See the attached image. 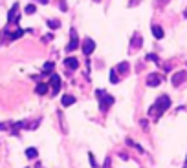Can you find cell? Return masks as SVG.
Returning a JSON list of instances; mask_svg holds the SVG:
<instances>
[{
    "mask_svg": "<svg viewBox=\"0 0 187 168\" xmlns=\"http://www.w3.org/2000/svg\"><path fill=\"white\" fill-rule=\"evenodd\" d=\"M185 79H187V71H178V73H174V75H172L171 82H172V86H176V88H178V86L184 82Z\"/></svg>",
    "mask_w": 187,
    "mask_h": 168,
    "instance_id": "6",
    "label": "cell"
},
{
    "mask_svg": "<svg viewBox=\"0 0 187 168\" xmlns=\"http://www.w3.org/2000/svg\"><path fill=\"white\" fill-rule=\"evenodd\" d=\"M162 75L160 73H150L149 77H147V86H150V88H156V86H160L162 84Z\"/></svg>",
    "mask_w": 187,
    "mask_h": 168,
    "instance_id": "4",
    "label": "cell"
},
{
    "mask_svg": "<svg viewBox=\"0 0 187 168\" xmlns=\"http://www.w3.org/2000/svg\"><path fill=\"white\" fill-rule=\"evenodd\" d=\"M22 35H24V29H17L15 33H11V35H9V40H17V39H20Z\"/></svg>",
    "mask_w": 187,
    "mask_h": 168,
    "instance_id": "18",
    "label": "cell"
},
{
    "mask_svg": "<svg viewBox=\"0 0 187 168\" xmlns=\"http://www.w3.org/2000/svg\"><path fill=\"white\" fill-rule=\"evenodd\" d=\"M53 68H55V64L50 61V62H46L44 66H42V73H46V75H48V73H51V71H53Z\"/></svg>",
    "mask_w": 187,
    "mask_h": 168,
    "instance_id": "15",
    "label": "cell"
},
{
    "mask_svg": "<svg viewBox=\"0 0 187 168\" xmlns=\"http://www.w3.org/2000/svg\"><path fill=\"white\" fill-rule=\"evenodd\" d=\"M7 20L9 22H19V4H13V7L7 13Z\"/></svg>",
    "mask_w": 187,
    "mask_h": 168,
    "instance_id": "8",
    "label": "cell"
},
{
    "mask_svg": "<svg viewBox=\"0 0 187 168\" xmlns=\"http://www.w3.org/2000/svg\"><path fill=\"white\" fill-rule=\"evenodd\" d=\"M150 29H152V35H154L156 39H163V35H165V33H163V29H162L158 24H152V27H150Z\"/></svg>",
    "mask_w": 187,
    "mask_h": 168,
    "instance_id": "11",
    "label": "cell"
},
{
    "mask_svg": "<svg viewBox=\"0 0 187 168\" xmlns=\"http://www.w3.org/2000/svg\"><path fill=\"white\" fill-rule=\"evenodd\" d=\"M127 145H128V146H134L136 150H140V152H143V148L140 146V145H136V143H134L132 139H127Z\"/></svg>",
    "mask_w": 187,
    "mask_h": 168,
    "instance_id": "21",
    "label": "cell"
},
{
    "mask_svg": "<svg viewBox=\"0 0 187 168\" xmlns=\"http://www.w3.org/2000/svg\"><path fill=\"white\" fill-rule=\"evenodd\" d=\"M46 24H48L50 29H59V27H61V22L59 20H48Z\"/></svg>",
    "mask_w": 187,
    "mask_h": 168,
    "instance_id": "20",
    "label": "cell"
},
{
    "mask_svg": "<svg viewBox=\"0 0 187 168\" xmlns=\"http://www.w3.org/2000/svg\"><path fill=\"white\" fill-rule=\"evenodd\" d=\"M61 104H62V106H72V104H75V97H73V95H62Z\"/></svg>",
    "mask_w": 187,
    "mask_h": 168,
    "instance_id": "12",
    "label": "cell"
},
{
    "mask_svg": "<svg viewBox=\"0 0 187 168\" xmlns=\"http://www.w3.org/2000/svg\"><path fill=\"white\" fill-rule=\"evenodd\" d=\"M64 66H66L68 69H77V68H79V61H77L75 57H68V59L64 61Z\"/></svg>",
    "mask_w": 187,
    "mask_h": 168,
    "instance_id": "9",
    "label": "cell"
},
{
    "mask_svg": "<svg viewBox=\"0 0 187 168\" xmlns=\"http://www.w3.org/2000/svg\"><path fill=\"white\" fill-rule=\"evenodd\" d=\"M96 2H99V0H96Z\"/></svg>",
    "mask_w": 187,
    "mask_h": 168,
    "instance_id": "28",
    "label": "cell"
},
{
    "mask_svg": "<svg viewBox=\"0 0 187 168\" xmlns=\"http://www.w3.org/2000/svg\"><path fill=\"white\" fill-rule=\"evenodd\" d=\"M77 46H79V37H77V31L75 29H70V42H68V46H66V51H73V49H77Z\"/></svg>",
    "mask_w": 187,
    "mask_h": 168,
    "instance_id": "3",
    "label": "cell"
},
{
    "mask_svg": "<svg viewBox=\"0 0 187 168\" xmlns=\"http://www.w3.org/2000/svg\"><path fill=\"white\" fill-rule=\"evenodd\" d=\"M140 48H141V35L134 33V37L130 40V49H140Z\"/></svg>",
    "mask_w": 187,
    "mask_h": 168,
    "instance_id": "10",
    "label": "cell"
},
{
    "mask_svg": "<svg viewBox=\"0 0 187 168\" xmlns=\"http://www.w3.org/2000/svg\"><path fill=\"white\" fill-rule=\"evenodd\" d=\"M0 130H6V124H0Z\"/></svg>",
    "mask_w": 187,
    "mask_h": 168,
    "instance_id": "26",
    "label": "cell"
},
{
    "mask_svg": "<svg viewBox=\"0 0 187 168\" xmlns=\"http://www.w3.org/2000/svg\"><path fill=\"white\" fill-rule=\"evenodd\" d=\"M50 86L53 88V93H57V91L61 90V77L55 75V73H51V77H50Z\"/></svg>",
    "mask_w": 187,
    "mask_h": 168,
    "instance_id": "7",
    "label": "cell"
},
{
    "mask_svg": "<svg viewBox=\"0 0 187 168\" xmlns=\"http://www.w3.org/2000/svg\"><path fill=\"white\" fill-rule=\"evenodd\" d=\"M128 68H130V66H128V62H119L118 66H116V69H118V71H119L121 75L128 73Z\"/></svg>",
    "mask_w": 187,
    "mask_h": 168,
    "instance_id": "14",
    "label": "cell"
},
{
    "mask_svg": "<svg viewBox=\"0 0 187 168\" xmlns=\"http://www.w3.org/2000/svg\"><path fill=\"white\" fill-rule=\"evenodd\" d=\"M59 7H61V11H66V4H64V2H61V4H59Z\"/></svg>",
    "mask_w": 187,
    "mask_h": 168,
    "instance_id": "25",
    "label": "cell"
},
{
    "mask_svg": "<svg viewBox=\"0 0 187 168\" xmlns=\"http://www.w3.org/2000/svg\"><path fill=\"white\" fill-rule=\"evenodd\" d=\"M169 108H171V99H169V95H162V97H158V101H156L154 104L149 108V115L154 117V119H158L162 113H165Z\"/></svg>",
    "mask_w": 187,
    "mask_h": 168,
    "instance_id": "1",
    "label": "cell"
},
{
    "mask_svg": "<svg viewBox=\"0 0 187 168\" xmlns=\"http://www.w3.org/2000/svg\"><path fill=\"white\" fill-rule=\"evenodd\" d=\"M94 49H96V42L92 40V39H84V40H83V53H84V55H86V57L92 55Z\"/></svg>",
    "mask_w": 187,
    "mask_h": 168,
    "instance_id": "5",
    "label": "cell"
},
{
    "mask_svg": "<svg viewBox=\"0 0 187 168\" xmlns=\"http://www.w3.org/2000/svg\"><path fill=\"white\" fill-rule=\"evenodd\" d=\"M110 82H112V84H118V82H119V75H118L116 68H114V69H110Z\"/></svg>",
    "mask_w": 187,
    "mask_h": 168,
    "instance_id": "17",
    "label": "cell"
},
{
    "mask_svg": "<svg viewBox=\"0 0 187 168\" xmlns=\"http://www.w3.org/2000/svg\"><path fill=\"white\" fill-rule=\"evenodd\" d=\"M114 103H116V99L112 95H106L105 93V95L99 97V108H101V111H108V108L114 104Z\"/></svg>",
    "mask_w": 187,
    "mask_h": 168,
    "instance_id": "2",
    "label": "cell"
},
{
    "mask_svg": "<svg viewBox=\"0 0 187 168\" xmlns=\"http://www.w3.org/2000/svg\"><path fill=\"white\" fill-rule=\"evenodd\" d=\"M37 155H39V152H37L35 148H28V150H26V157H28V159H37Z\"/></svg>",
    "mask_w": 187,
    "mask_h": 168,
    "instance_id": "16",
    "label": "cell"
},
{
    "mask_svg": "<svg viewBox=\"0 0 187 168\" xmlns=\"http://www.w3.org/2000/svg\"><path fill=\"white\" fill-rule=\"evenodd\" d=\"M48 88H50V86H48L46 82H41V84H37L35 91H37L39 95H46V93H48Z\"/></svg>",
    "mask_w": 187,
    "mask_h": 168,
    "instance_id": "13",
    "label": "cell"
},
{
    "mask_svg": "<svg viewBox=\"0 0 187 168\" xmlns=\"http://www.w3.org/2000/svg\"><path fill=\"white\" fill-rule=\"evenodd\" d=\"M147 59H149V61H154V62H158V57H156V55H152V53H150V55H147Z\"/></svg>",
    "mask_w": 187,
    "mask_h": 168,
    "instance_id": "24",
    "label": "cell"
},
{
    "mask_svg": "<svg viewBox=\"0 0 187 168\" xmlns=\"http://www.w3.org/2000/svg\"><path fill=\"white\" fill-rule=\"evenodd\" d=\"M110 163H112V159H110V157H106V159H105V165H103V168H110Z\"/></svg>",
    "mask_w": 187,
    "mask_h": 168,
    "instance_id": "23",
    "label": "cell"
},
{
    "mask_svg": "<svg viewBox=\"0 0 187 168\" xmlns=\"http://www.w3.org/2000/svg\"><path fill=\"white\" fill-rule=\"evenodd\" d=\"M35 11H37V7H35L33 4H28V6L24 7V13H26V15H33Z\"/></svg>",
    "mask_w": 187,
    "mask_h": 168,
    "instance_id": "19",
    "label": "cell"
},
{
    "mask_svg": "<svg viewBox=\"0 0 187 168\" xmlns=\"http://www.w3.org/2000/svg\"><path fill=\"white\" fill-rule=\"evenodd\" d=\"M184 168H187V157H185V165H184Z\"/></svg>",
    "mask_w": 187,
    "mask_h": 168,
    "instance_id": "27",
    "label": "cell"
},
{
    "mask_svg": "<svg viewBox=\"0 0 187 168\" xmlns=\"http://www.w3.org/2000/svg\"><path fill=\"white\" fill-rule=\"evenodd\" d=\"M88 157H90V165H92V166L96 168V166H97V163H96V159H94V155H92V153H88Z\"/></svg>",
    "mask_w": 187,
    "mask_h": 168,
    "instance_id": "22",
    "label": "cell"
}]
</instances>
